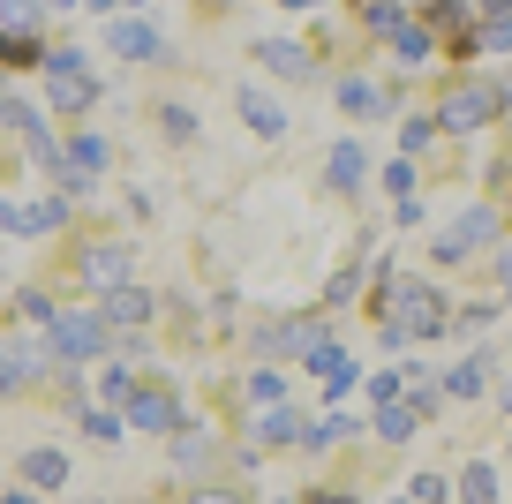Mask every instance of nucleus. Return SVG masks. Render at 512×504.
I'll use <instances>...</instances> for the list:
<instances>
[{
	"instance_id": "nucleus-28",
	"label": "nucleus",
	"mask_w": 512,
	"mask_h": 504,
	"mask_svg": "<svg viewBox=\"0 0 512 504\" xmlns=\"http://www.w3.org/2000/svg\"><path fill=\"white\" fill-rule=\"evenodd\" d=\"M497 286H505V301H512V256H505V264H497Z\"/></svg>"
},
{
	"instance_id": "nucleus-12",
	"label": "nucleus",
	"mask_w": 512,
	"mask_h": 504,
	"mask_svg": "<svg viewBox=\"0 0 512 504\" xmlns=\"http://www.w3.org/2000/svg\"><path fill=\"white\" fill-rule=\"evenodd\" d=\"M339 106L362 113V121H377V113H392V91H377V83H347V91H339Z\"/></svg>"
},
{
	"instance_id": "nucleus-10",
	"label": "nucleus",
	"mask_w": 512,
	"mask_h": 504,
	"mask_svg": "<svg viewBox=\"0 0 512 504\" xmlns=\"http://www.w3.org/2000/svg\"><path fill=\"white\" fill-rule=\"evenodd\" d=\"M241 121H249L256 136H279V128H287V113H279L264 91H241Z\"/></svg>"
},
{
	"instance_id": "nucleus-1",
	"label": "nucleus",
	"mask_w": 512,
	"mask_h": 504,
	"mask_svg": "<svg viewBox=\"0 0 512 504\" xmlns=\"http://www.w3.org/2000/svg\"><path fill=\"white\" fill-rule=\"evenodd\" d=\"M377 316H384V331H400V339H437V331H445V294L422 286V279H400V286H384Z\"/></svg>"
},
{
	"instance_id": "nucleus-13",
	"label": "nucleus",
	"mask_w": 512,
	"mask_h": 504,
	"mask_svg": "<svg viewBox=\"0 0 512 504\" xmlns=\"http://www.w3.org/2000/svg\"><path fill=\"white\" fill-rule=\"evenodd\" d=\"M211 452H219V444H211L204 429H174V467H211Z\"/></svg>"
},
{
	"instance_id": "nucleus-23",
	"label": "nucleus",
	"mask_w": 512,
	"mask_h": 504,
	"mask_svg": "<svg viewBox=\"0 0 512 504\" xmlns=\"http://www.w3.org/2000/svg\"><path fill=\"white\" fill-rule=\"evenodd\" d=\"M249 399H256V407H279V399H287V384H279L272 369H256V377H249Z\"/></svg>"
},
{
	"instance_id": "nucleus-15",
	"label": "nucleus",
	"mask_w": 512,
	"mask_h": 504,
	"mask_svg": "<svg viewBox=\"0 0 512 504\" xmlns=\"http://www.w3.org/2000/svg\"><path fill=\"white\" fill-rule=\"evenodd\" d=\"M460 497L467 504H497V467H490V459H475V467L460 474Z\"/></svg>"
},
{
	"instance_id": "nucleus-22",
	"label": "nucleus",
	"mask_w": 512,
	"mask_h": 504,
	"mask_svg": "<svg viewBox=\"0 0 512 504\" xmlns=\"http://www.w3.org/2000/svg\"><path fill=\"white\" fill-rule=\"evenodd\" d=\"M407 429H415V407H400V399L377 407V437H407Z\"/></svg>"
},
{
	"instance_id": "nucleus-29",
	"label": "nucleus",
	"mask_w": 512,
	"mask_h": 504,
	"mask_svg": "<svg viewBox=\"0 0 512 504\" xmlns=\"http://www.w3.org/2000/svg\"><path fill=\"white\" fill-rule=\"evenodd\" d=\"M0 504H38V497H31V489H16V497H0Z\"/></svg>"
},
{
	"instance_id": "nucleus-4",
	"label": "nucleus",
	"mask_w": 512,
	"mask_h": 504,
	"mask_svg": "<svg viewBox=\"0 0 512 504\" xmlns=\"http://www.w3.org/2000/svg\"><path fill=\"white\" fill-rule=\"evenodd\" d=\"M46 76H53V106H61V113H83V106L98 98L91 68H83L76 53H53V61H46Z\"/></svg>"
},
{
	"instance_id": "nucleus-7",
	"label": "nucleus",
	"mask_w": 512,
	"mask_h": 504,
	"mask_svg": "<svg viewBox=\"0 0 512 504\" xmlns=\"http://www.w3.org/2000/svg\"><path fill=\"white\" fill-rule=\"evenodd\" d=\"M76 271H83L91 286H106V294H113V286H128V249H113V241H91Z\"/></svg>"
},
{
	"instance_id": "nucleus-27",
	"label": "nucleus",
	"mask_w": 512,
	"mask_h": 504,
	"mask_svg": "<svg viewBox=\"0 0 512 504\" xmlns=\"http://www.w3.org/2000/svg\"><path fill=\"white\" fill-rule=\"evenodd\" d=\"M196 504H241V497H234V489H204Z\"/></svg>"
},
{
	"instance_id": "nucleus-20",
	"label": "nucleus",
	"mask_w": 512,
	"mask_h": 504,
	"mask_svg": "<svg viewBox=\"0 0 512 504\" xmlns=\"http://www.w3.org/2000/svg\"><path fill=\"white\" fill-rule=\"evenodd\" d=\"M309 369H317L324 384H347V377H354V362H347L339 347H317V354H309Z\"/></svg>"
},
{
	"instance_id": "nucleus-16",
	"label": "nucleus",
	"mask_w": 512,
	"mask_h": 504,
	"mask_svg": "<svg viewBox=\"0 0 512 504\" xmlns=\"http://www.w3.org/2000/svg\"><path fill=\"white\" fill-rule=\"evenodd\" d=\"M38 16H46V0H0V38H16V31H31Z\"/></svg>"
},
{
	"instance_id": "nucleus-5",
	"label": "nucleus",
	"mask_w": 512,
	"mask_h": 504,
	"mask_svg": "<svg viewBox=\"0 0 512 504\" xmlns=\"http://www.w3.org/2000/svg\"><path fill=\"white\" fill-rule=\"evenodd\" d=\"M256 347H264V354H317V347H332V339H324V324H317V316H294V324L256 331Z\"/></svg>"
},
{
	"instance_id": "nucleus-6",
	"label": "nucleus",
	"mask_w": 512,
	"mask_h": 504,
	"mask_svg": "<svg viewBox=\"0 0 512 504\" xmlns=\"http://www.w3.org/2000/svg\"><path fill=\"white\" fill-rule=\"evenodd\" d=\"M490 226H497V219H490V211H467V219H460V226H445V234H437V241H430V249H437V264H460V256H467V249H475V241H490Z\"/></svg>"
},
{
	"instance_id": "nucleus-11",
	"label": "nucleus",
	"mask_w": 512,
	"mask_h": 504,
	"mask_svg": "<svg viewBox=\"0 0 512 504\" xmlns=\"http://www.w3.org/2000/svg\"><path fill=\"white\" fill-rule=\"evenodd\" d=\"M151 316V294H136V286H113L106 294V324H144Z\"/></svg>"
},
{
	"instance_id": "nucleus-19",
	"label": "nucleus",
	"mask_w": 512,
	"mask_h": 504,
	"mask_svg": "<svg viewBox=\"0 0 512 504\" xmlns=\"http://www.w3.org/2000/svg\"><path fill=\"white\" fill-rule=\"evenodd\" d=\"M362 181V143H332V189H354Z\"/></svg>"
},
{
	"instance_id": "nucleus-18",
	"label": "nucleus",
	"mask_w": 512,
	"mask_h": 504,
	"mask_svg": "<svg viewBox=\"0 0 512 504\" xmlns=\"http://www.w3.org/2000/svg\"><path fill=\"white\" fill-rule=\"evenodd\" d=\"M113 46H121V53H144V61H151V53H159V31H151V23H113Z\"/></svg>"
},
{
	"instance_id": "nucleus-30",
	"label": "nucleus",
	"mask_w": 512,
	"mask_h": 504,
	"mask_svg": "<svg viewBox=\"0 0 512 504\" xmlns=\"http://www.w3.org/2000/svg\"><path fill=\"white\" fill-rule=\"evenodd\" d=\"M91 8H113V0H91Z\"/></svg>"
},
{
	"instance_id": "nucleus-24",
	"label": "nucleus",
	"mask_w": 512,
	"mask_h": 504,
	"mask_svg": "<svg viewBox=\"0 0 512 504\" xmlns=\"http://www.w3.org/2000/svg\"><path fill=\"white\" fill-rule=\"evenodd\" d=\"M264 437H272V444H287V437H302V422H294L287 407H272V414H264Z\"/></svg>"
},
{
	"instance_id": "nucleus-3",
	"label": "nucleus",
	"mask_w": 512,
	"mask_h": 504,
	"mask_svg": "<svg viewBox=\"0 0 512 504\" xmlns=\"http://www.w3.org/2000/svg\"><path fill=\"white\" fill-rule=\"evenodd\" d=\"M497 106H505V98H497L490 83H460V91H452L445 106H437V128H452V136H467V128H482V121H490Z\"/></svg>"
},
{
	"instance_id": "nucleus-2",
	"label": "nucleus",
	"mask_w": 512,
	"mask_h": 504,
	"mask_svg": "<svg viewBox=\"0 0 512 504\" xmlns=\"http://www.w3.org/2000/svg\"><path fill=\"white\" fill-rule=\"evenodd\" d=\"M53 347H61L68 362H91V354H106V316L61 309V316H53Z\"/></svg>"
},
{
	"instance_id": "nucleus-25",
	"label": "nucleus",
	"mask_w": 512,
	"mask_h": 504,
	"mask_svg": "<svg viewBox=\"0 0 512 504\" xmlns=\"http://www.w3.org/2000/svg\"><path fill=\"white\" fill-rule=\"evenodd\" d=\"M482 46H490V53H512V16H497V23H482Z\"/></svg>"
},
{
	"instance_id": "nucleus-8",
	"label": "nucleus",
	"mask_w": 512,
	"mask_h": 504,
	"mask_svg": "<svg viewBox=\"0 0 512 504\" xmlns=\"http://www.w3.org/2000/svg\"><path fill=\"white\" fill-rule=\"evenodd\" d=\"M68 204H0V226L8 234H46V226H61Z\"/></svg>"
},
{
	"instance_id": "nucleus-17",
	"label": "nucleus",
	"mask_w": 512,
	"mask_h": 504,
	"mask_svg": "<svg viewBox=\"0 0 512 504\" xmlns=\"http://www.w3.org/2000/svg\"><path fill=\"white\" fill-rule=\"evenodd\" d=\"M256 61L279 68V76H309V53L302 46H279V38H272V46H256Z\"/></svg>"
},
{
	"instance_id": "nucleus-26",
	"label": "nucleus",
	"mask_w": 512,
	"mask_h": 504,
	"mask_svg": "<svg viewBox=\"0 0 512 504\" xmlns=\"http://www.w3.org/2000/svg\"><path fill=\"white\" fill-rule=\"evenodd\" d=\"M16 384H23V369H16V354L0 347V392H16Z\"/></svg>"
},
{
	"instance_id": "nucleus-9",
	"label": "nucleus",
	"mask_w": 512,
	"mask_h": 504,
	"mask_svg": "<svg viewBox=\"0 0 512 504\" xmlns=\"http://www.w3.org/2000/svg\"><path fill=\"white\" fill-rule=\"evenodd\" d=\"M128 422H136V429H181V407L166 392H136V399H128Z\"/></svg>"
},
{
	"instance_id": "nucleus-14",
	"label": "nucleus",
	"mask_w": 512,
	"mask_h": 504,
	"mask_svg": "<svg viewBox=\"0 0 512 504\" xmlns=\"http://www.w3.org/2000/svg\"><path fill=\"white\" fill-rule=\"evenodd\" d=\"M23 474H31V489H61L68 482V459L61 452H31V459H23Z\"/></svg>"
},
{
	"instance_id": "nucleus-21",
	"label": "nucleus",
	"mask_w": 512,
	"mask_h": 504,
	"mask_svg": "<svg viewBox=\"0 0 512 504\" xmlns=\"http://www.w3.org/2000/svg\"><path fill=\"white\" fill-rule=\"evenodd\" d=\"M482 377H490V362H460V369L445 377V392H452V399H475V392H482Z\"/></svg>"
}]
</instances>
